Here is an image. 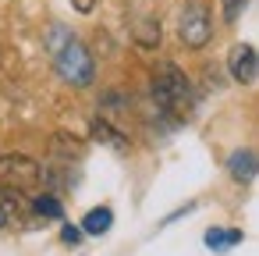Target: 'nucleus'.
Listing matches in <instances>:
<instances>
[{"mask_svg": "<svg viewBox=\"0 0 259 256\" xmlns=\"http://www.w3.org/2000/svg\"><path fill=\"white\" fill-rule=\"evenodd\" d=\"M227 71H231L234 82L252 86L259 79V54H255V47L252 43H234L231 54H227Z\"/></svg>", "mask_w": 259, "mask_h": 256, "instance_id": "obj_5", "label": "nucleus"}, {"mask_svg": "<svg viewBox=\"0 0 259 256\" xmlns=\"http://www.w3.org/2000/svg\"><path fill=\"white\" fill-rule=\"evenodd\" d=\"M50 54H54V68L68 86H89L96 79V64L93 54L82 40H75L64 25L50 29Z\"/></svg>", "mask_w": 259, "mask_h": 256, "instance_id": "obj_2", "label": "nucleus"}, {"mask_svg": "<svg viewBox=\"0 0 259 256\" xmlns=\"http://www.w3.org/2000/svg\"><path fill=\"white\" fill-rule=\"evenodd\" d=\"M68 4H71V8H75L78 15H89V11L96 8V0H68Z\"/></svg>", "mask_w": 259, "mask_h": 256, "instance_id": "obj_15", "label": "nucleus"}, {"mask_svg": "<svg viewBox=\"0 0 259 256\" xmlns=\"http://www.w3.org/2000/svg\"><path fill=\"white\" fill-rule=\"evenodd\" d=\"M32 213H39L43 221H61L64 217V206L57 196H36L32 199Z\"/></svg>", "mask_w": 259, "mask_h": 256, "instance_id": "obj_12", "label": "nucleus"}, {"mask_svg": "<svg viewBox=\"0 0 259 256\" xmlns=\"http://www.w3.org/2000/svg\"><path fill=\"white\" fill-rule=\"evenodd\" d=\"M50 157L54 160H78L82 157V142L71 135H54L50 139Z\"/></svg>", "mask_w": 259, "mask_h": 256, "instance_id": "obj_11", "label": "nucleus"}, {"mask_svg": "<svg viewBox=\"0 0 259 256\" xmlns=\"http://www.w3.org/2000/svg\"><path fill=\"white\" fill-rule=\"evenodd\" d=\"M248 0H220V11H224V22H238V15L245 11Z\"/></svg>", "mask_w": 259, "mask_h": 256, "instance_id": "obj_13", "label": "nucleus"}, {"mask_svg": "<svg viewBox=\"0 0 259 256\" xmlns=\"http://www.w3.org/2000/svg\"><path fill=\"white\" fill-rule=\"evenodd\" d=\"M178 36L188 50H202L213 36V18H209V8L202 0H188L181 8V18H178Z\"/></svg>", "mask_w": 259, "mask_h": 256, "instance_id": "obj_3", "label": "nucleus"}, {"mask_svg": "<svg viewBox=\"0 0 259 256\" xmlns=\"http://www.w3.org/2000/svg\"><path fill=\"white\" fill-rule=\"evenodd\" d=\"M43 181V167L29 153H0V185H11L22 192H32Z\"/></svg>", "mask_w": 259, "mask_h": 256, "instance_id": "obj_4", "label": "nucleus"}, {"mask_svg": "<svg viewBox=\"0 0 259 256\" xmlns=\"http://www.w3.org/2000/svg\"><path fill=\"white\" fill-rule=\"evenodd\" d=\"M4 224H8V217H4V213H0V228H4Z\"/></svg>", "mask_w": 259, "mask_h": 256, "instance_id": "obj_16", "label": "nucleus"}, {"mask_svg": "<svg viewBox=\"0 0 259 256\" xmlns=\"http://www.w3.org/2000/svg\"><path fill=\"white\" fill-rule=\"evenodd\" d=\"M61 238H64V245H78V242H82V228H75V224H64Z\"/></svg>", "mask_w": 259, "mask_h": 256, "instance_id": "obj_14", "label": "nucleus"}, {"mask_svg": "<svg viewBox=\"0 0 259 256\" xmlns=\"http://www.w3.org/2000/svg\"><path fill=\"white\" fill-rule=\"evenodd\" d=\"M0 213L8 217V224L11 221L15 224H29L32 221V199H29V192L4 185V189H0Z\"/></svg>", "mask_w": 259, "mask_h": 256, "instance_id": "obj_6", "label": "nucleus"}, {"mask_svg": "<svg viewBox=\"0 0 259 256\" xmlns=\"http://www.w3.org/2000/svg\"><path fill=\"white\" fill-rule=\"evenodd\" d=\"M110 224H114L110 206H93V210L85 213V221H82V231H85V235H107Z\"/></svg>", "mask_w": 259, "mask_h": 256, "instance_id": "obj_10", "label": "nucleus"}, {"mask_svg": "<svg viewBox=\"0 0 259 256\" xmlns=\"http://www.w3.org/2000/svg\"><path fill=\"white\" fill-rule=\"evenodd\" d=\"M238 242H241V231L238 228H209L206 231V249H213V252H227Z\"/></svg>", "mask_w": 259, "mask_h": 256, "instance_id": "obj_9", "label": "nucleus"}, {"mask_svg": "<svg viewBox=\"0 0 259 256\" xmlns=\"http://www.w3.org/2000/svg\"><path fill=\"white\" fill-rule=\"evenodd\" d=\"M227 174L241 185H248L255 174H259V153L255 150H234L227 157Z\"/></svg>", "mask_w": 259, "mask_h": 256, "instance_id": "obj_7", "label": "nucleus"}, {"mask_svg": "<svg viewBox=\"0 0 259 256\" xmlns=\"http://www.w3.org/2000/svg\"><path fill=\"white\" fill-rule=\"evenodd\" d=\"M149 93H153V103L163 118L170 121H185L192 111H195V93H192V82L185 79V71L178 64H160L149 79Z\"/></svg>", "mask_w": 259, "mask_h": 256, "instance_id": "obj_1", "label": "nucleus"}, {"mask_svg": "<svg viewBox=\"0 0 259 256\" xmlns=\"http://www.w3.org/2000/svg\"><path fill=\"white\" fill-rule=\"evenodd\" d=\"M89 128H93V139H96V142H103V146H110V150H121V153L128 150V139H124V132H121V128H114L110 121L96 118Z\"/></svg>", "mask_w": 259, "mask_h": 256, "instance_id": "obj_8", "label": "nucleus"}]
</instances>
